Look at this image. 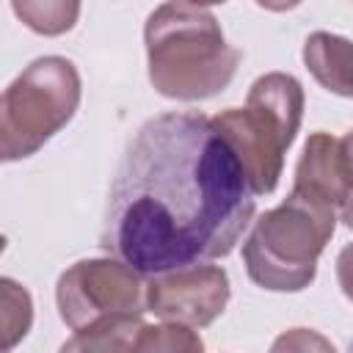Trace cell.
Wrapping results in <instances>:
<instances>
[{"instance_id": "1", "label": "cell", "mask_w": 353, "mask_h": 353, "mask_svg": "<svg viewBox=\"0 0 353 353\" xmlns=\"http://www.w3.org/2000/svg\"><path fill=\"white\" fill-rule=\"evenodd\" d=\"M256 199L232 143L201 113L152 116L116 168L102 245L143 276L232 254Z\"/></svg>"}, {"instance_id": "2", "label": "cell", "mask_w": 353, "mask_h": 353, "mask_svg": "<svg viewBox=\"0 0 353 353\" xmlns=\"http://www.w3.org/2000/svg\"><path fill=\"white\" fill-rule=\"evenodd\" d=\"M143 44L152 88L179 102L221 94L240 66V50L226 41L218 17L207 6H157L146 17Z\"/></svg>"}, {"instance_id": "3", "label": "cell", "mask_w": 353, "mask_h": 353, "mask_svg": "<svg viewBox=\"0 0 353 353\" xmlns=\"http://www.w3.org/2000/svg\"><path fill=\"white\" fill-rule=\"evenodd\" d=\"M336 229V207L290 193L254 221L243 243L248 279L268 292H301L317 276V259Z\"/></svg>"}, {"instance_id": "4", "label": "cell", "mask_w": 353, "mask_h": 353, "mask_svg": "<svg viewBox=\"0 0 353 353\" xmlns=\"http://www.w3.org/2000/svg\"><path fill=\"white\" fill-rule=\"evenodd\" d=\"M303 119V85L287 72H268L248 88L243 108L212 116L215 130L232 143L254 196L276 190L284 154Z\"/></svg>"}, {"instance_id": "5", "label": "cell", "mask_w": 353, "mask_h": 353, "mask_svg": "<svg viewBox=\"0 0 353 353\" xmlns=\"http://www.w3.org/2000/svg\"><path fill=\"white\" fill-rule=\"evenodd\" d=\"M83 83L63 55L30 61L0 99V157L6 163L36 154L77 113Z\"/></svg>"}, {"instance_id": "6", "label": "cell", "mask_w": 353, "mask_h": 353, "mask_svg": "<svg viewBox=\"0 0 353 353\" xmlns=\"http://www.w3.org/2000/svg\"><path fill=\"white\" fill-rule=\"evenodd\" d=\"M61 320L72 331L99 323L141 317L146 312V281L116 256H91L69 265L55 284Z\"/></svg>"}, {"instance_id": "7", "label": "cell", "mask_w": 353, "mask_h": 353, "mask_svg": "<svg viewBox=\"0 0 353 353\" xmlns=\"http://www.w3.org/2000/svg\"><path fill=\"white\" fill-rule=\"evenodd\" d=\"M232 298L229 276L221 265H190L149 276L146 309L165 323L204 328L215 323Z\"/></svg>"}, {"instance_id": "8", "label": "cell", "mask_w": 353, "mask_h": 353, "mask_svg": "<svg viewBox=\"0 0 353 353\" xmlns=\"http://www.w3.org/2000/svg\"><path fill=\"white\" fill-rule=\"evenodd\" d=\"M292 190L342 210V204L350 196V188H347L345 168H342L339 138L328 132H312L306 138L303 152L295 165Z\"/></svg>"}, {"instance_id": "9", "label": "cell", "mask_w": 353, "mask_h": 353, "mask_svg": "<svg viewBox=\"0 0 353 353\" xmlns=\"http://www.w3.org/2000/svg\"><path fill=\"white\" fill-rule=\"evenodd\" d=\"M303 63L312 77L336 97H353V41L328 30H314L303 41Z\"/></svg>"}, {"instance_id": "10", "label": "cell", "mask_w": 353, "mask_h": 353, "mask_svg": "<svg viewBox=\"0 0 353 353\" xmlns=\"http://www.w3.org/2000/svg\"><path fill=\"white\" fill-rule=\"evenodd\" d=\"M143 325L141 317H127V320H110L91 325L85 331H74L58 353H132L135 334Z\"/></svg>"}, {"instance_id": "11", "label": "cell", "mask_w": 353, "mask_h": 353, "mask_svg": "<svg viewBox=\"0 0 353 353\" xmlns=\"http://www.w3.org/2000/svg\"><path fill=\"white\" fill-rule=\"evenodd\" d=\"M11 11L36 33L41 36H61L74 28L80 17V3L74 0H14Z\"/></svg>"}, {"instance_id": "12", "label": "cell", "mask_w": 353, "mask_h": 353, "mask_svg": "<svg viewBox=\"0 0 353 353\" xmlns=\"http://www.w3.org/2000/svg\"><path fill=\"white\" fill-rule=\"evenodd\" d=\"M132 353H204V342L196 328L179 323H143L135 334Z\"/></svg>"}, {"instance_id": "13", "label": "cell", "mask_w": 353, "mask_h": 353, "mask_svg": "<svg viewBox=\"0 0 353 353\" xmlns=\"http://www.w3.org/2000/svg\"><path fill=\"white\" fill-rule=\"evenodd\" d=\"M3 347L6 353L28 336L33 323V301L25 287H19L14 279H3Z\"/></svg>"}, {"instance_id": "14", "label": "cell", "mask_w": 353, "mask_h": 353, "mask_svg": "<svg viewBox=\"0 0 353 353\" xmlns=\"http://www.w3.org/2000/svg\"><path fill=\"white\" fill-rule=\"evenodd\" d=\"M270 353H339V350L328 336H323L314 328H290L273 339Z\"/></svg>"}, {"instance_id": "15", "label": "cell", "mask_w": 353, "mask_h": 353, "mask_svg": "<svg viewBox=\"0 0 353 353\" xmlns=\"http://www.w3.org/2000/svg\"><path fill=\"white\" fill-rule=\"evenodd\" d=\"M336 281L342 287V295L353 303V243H347L336 256Z\"/></svg>"}, {"instance_id": "16", "label": "cell", "mask_w": 353, "mask_h": 353, "mask_svg": "<svg viewBox=\"0 0 353 353\" xmlns=\"http://www.w3.org/2000/svg\"><path fill=\"white\" fill-rule=\"evenodd\" d=\"M339 154H342V168H345V179H347V188L353 193V130L339 138Z\"/></svg>"}, {"instance_id": "17", "label": "cell", "mask_w": 353, "mask_h": 353, "mask_svg": "<svg viewBox=\"0 0 353 353\" xmlns=\"http://www.w3.org/2000/svg\"><path fill=\"white\" fill-rule=\"evenodd\" d=\"M339 218H342V223L347 226V229H353V193L347 196V201L342 204V210H339Z\"/></svg>"}]
</instances>
